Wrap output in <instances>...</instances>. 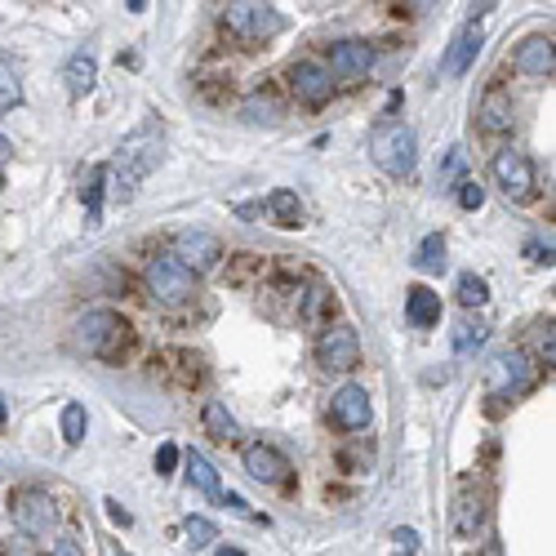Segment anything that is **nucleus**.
Returning <instances> with one entry per match:
<instances>
[{
    "label": "nucleus",
    "instance_id": "obj_23",
    "mask_svg": "<svg viewBox=\"0 0 556 556\" xmlns=\"http://www.w3.org/2000/svg\"><path fill=\"white\" fill-rule=\"evenodd\" d=\"M98 81V63H94V54H72V63H67V89H72L76 98L89 94Z\"/></svg>",
    "mask_w": 556,
    "mask_h": 556
},
{
    "label": "nucleus",
    "instance_id": "obj_10",
    "mask_svg": "<svg viewBox=\"0 0 556 556\" xmlns=\"http://www.w3.org/2000/svg\"><path fill=\"white\" fill-rule=\"evenodd\" d=\"M290 94L299 98L307 107H325L334 98V76L325 72L321 63H312V58H299V63H290Z\"/></svg>",
    "mask_w": 556,
    "mask_h": 556
},
{
    "label": "nucleus",
    "instance_id": "obj_25",
    "mask_svg": "<svg viewBox=\"0 0 556 556\" xmlns=\"http://www.w3.org/2000/svg\"><path fill=\"white\" fill-rule=\"evenodd\" d=\"M414 267L419 272H445V236L432 232L419 241V254H414Z\"/></svg>",
    "mask_w": 556,
    "mask_h": 556
},
{
    "label": "nucleus",
    "instance_id": "obj_28",
    "mask_svg": "<svg viewBox=\"0 0 556 556\" xmlns=\"http://www.w3.org/2000/svg\"><path fill=\"white\" fill-rule=\"evenodd\" d=\"M459 303L463 307H485L490 303V285H485L476 272H463L459 276Z\"/></svg>",
    "mask_w": 556,
    "mask_h": 556
},
{
    "label": "nucleus",
    "instance_id": "obj_16",
    "mask_svg": "<svg viewBox=\"0 0 556 556\" xmlns=\"http://www.w3.org/2000/svg\"><path fill=\"white\" fill-rule=\"evenodd\" d=\"M241 463H245V472L254 476V481H263V485H285L290 481V459H285L276 445H245V454H241Z\"/></svg>",
    "mask_w": 556,
    "mask_h": 556
},
{
    "label": "nucleus",
    "instance_id": "obj_27",
    "mask_svg": "<svg viewBox=\"0 0 556 556\" xmlns=\"http://www.w3.org/2000/svg\"><path fill=\"white\" fill-rule=\"evenodd\" d=\"M85 428H89V414L81 401H67L63 405V441L67 445H81L85 441Z\"/></svg>",
    "mask_w": 556,
    "mask_h": 556
},
{
    "label": "nucleus",
    "instance_id": "obj_9",
    "mask_svg": "<svg viewBox=\"0 0 556 556\" xmlns=\"http://www.w3.org/2000/svg\"><path fill=\"white\" fill-rule=\"evenodd\" d=\"M174 258L192 276H205V272H214L218 258H223V241H218L214 232H201V227H192V232H178L174 236Z\"/></svg>",
    "mask_w": 556,
    "mask_h": 556
},
{
    "label": "nucleus",
    "instance_id": "obj_29",
    "mask_svg": "<svg viewBox=\"0 0 556 556\" xmlns=\"http://www.w3.org/2000/svg\"><path fill=\"white\" fill-rule=\"evenodd\" d=\"M339 463H343V472H370V463H374V441H361L356 450H339Z\"/></svg>",
    "mask_w": 556,
    "mask_h": 556
},
{
    "label": "nucleus",
    "instance_id": "obj_32",
    "mask_svg": "<svg viewBox=\"0 0 556 556\" xmlns=\"http://www.w3.org/2000/svg\"><path fill=\"white\" fill-rule=\"evenodd\" d=\"M459 205H463V210H481V205H485V187L476 183V178H463V183H459Z\"/></svg>",
    "mask_w": 556,
    "mask_h": 556
},
{
    "label": "nucleus",
    "instance_id": "obj_26",
    "mask_svg": "<svg viewBox=\"0 0 556 556\" xmlns=\"http://www.w3.org/2000/svg\"><path fill=\"white\" fill-rule=\"evenodd\" d=\"M103 183H107V165H94L85 178V187H81V196H85V214H89V227L98 223V210H103Z\"/></svg>",
    "mask_w": 556,
    "mask_h": 556
},
{
    "label": "nucleus",
    "instance_id": "obj_15",
    "mask_svg": "<svg viewBox=\"0 0 556 556\" xmlns=\"http://www.w3.org/2000/svg\"><path fill=\"white\" fill-rule=\"evenodd\" d=\"M512 121H516V107H512V94L503 85H490L481 94V103H476V125H481V134H512Z\"/></svg>",
    "mask_w": 556,
    "mask_h": 556
},
{
    "label": "nucleus",
    "instance_id": "obj_33",
    "mask_svg": "<svg viewBox=\"0 0 556 556\" xmlns=\"http://www.w3.org/2000/svg\"><path fill=\"white\" fill-rule=\"evenodd\" d=\"M276 112H281V107H276L272 98H250V103H245V116H250V121H276Z\"/></svg>",
    "mask_w": 556,
    "mask_h": 556
},
{
    "label": "nucleus",
    "instance_id": "obj_4",
    "mask_svg": "<svg viewBox=\"0 0 556 556\" xmlns=\"http://www.w3.org/2000/svg\"><path fill=\"white\" fill-rule=\"evenodd\" d=\"M143 281H147V294H152L156 303H165V307H183V303L196 299V276L187 272V267L178 263L174 254L152 258Z\"/></svg>",
    "mask_w": 556,
    "mask_h": 556
},
{
    "label": "nucleus",
    "instance_id": "obj_22",
    "mask_svg": "<svg viewBox=\"0 0 556 556\" xmlns=\"http://www.w3.org/2000/svg\"><path fill=\"white\" fill-rule=\"evenodd\" d=\"M187 481L196 485V490L201 494H210V499H218V494H223V485H218V472H214V463L205 459V454H187Z\"/></svg>",
    "mask_w": 556,
    "mask_h": 556
},
{
    "label": "nucleus",
    "instance_id": "obj_35",
    "mask_svg": "<svg viewBox=\"0 0 556 556\" xmlns=\"http://www.w3.org/2000/svg\"><path fill=\"white\" fill-rule=\"evenodd\" d=\"M392 543H396V556H414V552H419V534H414V530H396Z\"/></svg>",
    "mask_w": 556,
    "mask_h": 556
},
{
    "label": "nucleus",
    "instance_id": "obj_17",
    "mask_svg": "<svg viewBox=\"0 0 556 556\" xmlns=\"http://www.w3.org/2000/svg\"><path fill=\"white\" fill-rule=\"evenodd\" d=\"M516 72L525 76H552L556 72V49H552V36H525L512 54Z\"/></svg>",
    "mask_w": 556,
    "mask_h": 556
},
{
    "label": "nucleus",
    "instance_id": "obj_8",
    "mask_svg": "<svg viewBox=\"0 0 556 556\" xmlns=\"http://www.w3.org/2000/svg\"><path fill=\"white\" fill-rule=\"evenodd\" d=\"M494 183L503 187V196L516 205L534 201V161L525 152H516V147H503V152H494Z\"/></svg>",
    "mask_w": 556,
    "mask_h": 556
},
{
    "label": "nucleus",
    "instance_id": "obj_40",
    "mask_svg": "<svg viewBox=\"0 0 556 556\" xmlns=\"http://www.w3.org/2000/svg\"><path fill=\"white\" fill-rule=\"evenodd\" d=\"M5 556H41V552H32V548H9Z\"/></svg>",
    "mask_w": 556,
    "mask_h": 556
},
{
    "label": "nucleus",
    "instance_id": "obj_5",
    "mask_svg": "<svg viewBox=\"0 0 556 556\" xmlns=\"http://www.w3.org/2000/svg\"><path fill=\"white\" fill-rule=\"evenodd\" d=\"M14 525L27 534V539H49L58 525V503L54 494L41 490V485H23V490L14 494Z\"/></svg>",
    "mask_w": 556,
    "mask_h": 556
},
{
    "label": "nucleus",
    "instance_id": "obj_11",
    "mask_svg": "<svg viewBox=\"0 0 556 556\" xmlns=\"http://www.w3.org/2000/svg\"><path fill=\"white\" fill-rule=\"evenodd\" d=\"M530 383H534L530 356L508 352V356H499V361L490 365V396H494V401H512V396L530 392Z\"/></svg>",
    "mask_w": 556,
    "mask_h": 556
},
{
    "label": "nucleus",
    "instance_id": "obj_21",
    "mask_svg": "<svg viewBox=\"0 0 556 556\" xmlns=\"http://www.w3.org/2000/svg\"><path fill=\"white\" fill-rule=\"evenodd\" d=\"M267 214L276 218V227H303V201L290 187H276V192L267 196Z\"/></svg>",
    "mask_w": 556,
    "mask_h": 556
},
{
    "label": "nucleus",
    "instance_id": "obj_31",
    "mask_svg": "<svg viewBox=\"0 0 556 556\" xmlns=\"http://www.w3.org/2000/svg\"><path fill=\"white\" fill-rule=\"evenodd\" d=\"M187 543H192V548H210V543H214V525L205 521V516H187Z\"/></svg>",
    "mask_w": 556,
    "mask_h": 556
},
{
    "label": "nucleus",
    "instance_id": "obj_19",
    "mask_svg": "<svg viewBox=\"0 0 556 556\" xmlns=\"http://www.w3.org/2000/svg\"><path fill=\"white\" fill-rule=\"evenodd\" d=\"M405 316H410V325H419V330H432V325H441V294H432L428 285H414V290H405Z\"/></svg>",
    "mask_w": 556,
    "mask_h": 556
},
{
    "label": "nucleus",
    "instance_id": "obj_38",
    "mask_svg": "<svg viewBox=\"0 0 556 556\" xmlns=\"http://www.w3.org/2000/svg\"><path fill=\"white\" fill-rule=\"evenodd\" d=\"M218 499H223V503H227V508H232V512H245V516H250V503H245L241 494H218Z\"/></svg>",
    "mask_w": 556,
    "mask_h": 556
},
{
    "label": "nucleus",
    "instance_id": "obj_18",
    "mask_svg": "<svg viewBox=\"0 0 556 556\" xmlns=\"http://www.w3.org/2000/svg\"><path fill=\"white\" fill-rule=\"evenodd\" d=\"M481 54V27H476V18L468 27H463L459 36L450 41V49H445V58H441V76H463L472 67V58Z\"/></svg>",
    "mask_w": 556,
    "mask_h": 556
},
{
    "label": "nucleus",
    "instance_id": "obj_1",
    "mask_svg": "<svg viewBox=\"0 0 556 556\" xmlns=\"http://www.w3.org/2000/svg\"><path fill=\"white\" fill-rule=\"evenodd\" d=\"M156 161H161V125L147 121V125H138L121 147H116V165H107V178L116 183V196L129 201L134 187L156 170Z\"/></svg>",
    "mask_w": 556,
    "mask_h": 556
},
{
    "label": "nucleus",
    "instance_id": "obj_34",
    "mask_svg": "<svg viewBox=\"0 0 556 556\" xmlns=\"http://www.w3.org/2000/svg\"><path fill=\"white\" fill-rule=\"evenodd\" d=\"M178 459H183V454H178V445L165 441L161 450H156V476H170V472L178 468Z\"/></svg>",
    "mask_w": 556,
    "mask_h": 556
},
{
    "label": "nucleus",
    "instance_id": "obj_14",
    "mask_svg": "<svg viewBox=\"0 0 556 556\" xmlns=\"http://www.w3.org/2000/svg\"><path fill=\"white\" fill-rule=\"evenodd\" d=\"M330 419L339 423L343 432L370 428V392H365V387H356V383L339 387V392L330 396Z\"/></svg>",
    "mask_w": 556,
    "mask_h": 556
},
{
    "label": "nucleus",
    "instance_id": "obj_12",
    "mask_svg": "<svg viewBox=\"0 0 556 556\" xmlns=\"http://www.w3.org/2000/svg\"><path fill=\"white\" fill-rule=\"evenodd\" d=\"M490 521V494L476 490V485H463L459 499H454V512H450V530L459 539H476Z\"/></svg>",
    "mask_w": 556,
    "mask_h": 556
},
{
    "label": "nucleus",
    "instance_id": "obj_20",
    "mask_svg": "<svg viewBox=\"0 0 556 556\" xmlns=\"http://www.w3.org/2000/svg\"><path fill=\"white\" fill-rule=\"evenodd\" d=\"M201 428H205V436H214L218 445H232L236 436H241L236 419H232V414H227L218 401H205V405H201Z\"/></svg>",
    "mask_w": 556,
    "mask_h": 556
},
{
    "label": "nucleus",
    "instance_id": "obj_6",
    "mask_svg": "<svg viewBox=\"0 0 556 556\" xmlns=\"http://www.w3.org/2000/svg\"><path fill=\"white\" fill-rule=\"evenodd\" d=\"M223 27L236 36V41L263 45V41H272V36L281 32L285 18L276 14L272 5H227L223 9Z\"/></svg>",
    "mask_w": 556,
    "mask_h": 556
},
{
    "label": "nucleus",
    "instance_id": "obj_42",
    "mask_svg": "<svg viewBox=\"0 0 556 556\" xmlns=\"http://www.w3.org/2000/svg\"><path fill=\"white\" fill-rule=\"evenodd\" d=\"M5 156H9V138L0 134V161H5Z\"/></svg>",
    "mask_w": 556,
    "mask_h": 556
},
{
    "label": "nucleus",
    "instance_id": "obj_2",
    "mask_svg": "<svg viewBox=\"0 0 556 556\" xmlns=\"http://www.w3.org/2000/svg\"><path fill=\"white\" fill-rule=\"evenodd\" d=\"M129 343H134V330H129V321L121 312H112V307H94V312H85L81 321H76V347H81L85 356L121 361L129 352Z\"/></svg>",
    "mask_w": 556,
    "mask_h": 556
},
{
    "label": "nucleus",
    "instance_id": "obj_13",
    "mask_svg": "<svg viewBox=\"0 0 556 556\" xmlns=\"http://www.w3.org/2000/svg\"><path fill=\"white\" fill-rule=\"evenodd\" d=\"M370 67H374V49L365 41H334L330 45V67H325V72H330L334 81L356 85L370 76Z\"/></svg>",
    "mask_w": 556,
    "mask_h": 556
},
{
    "label": "nucleus",
    "instance_id": "obj_36",
    "mask_svg": "<svg viewBox=\"0 0 556 556\" xmlns=\"http://www.w3.org/2000/svg\"><path fill=\"white\" fill-rule=\"evenodd\" d=\"M49 556H85V548H81V539H72V534H67V539L54 543V552H49Z\"/></svg>",
    "mask_w": 556,
    "mask_h": 556
},
{
    "label": "nucleus",
    "instance_id": "obj_3",
    "mask_svg": "<svg viewBox=\"0 0 556 556\" xmlns=\"http://www.w3.org/2000/svg\"><path fill=\"white\" fill-rule=\"evenodd\" d=\"M370 161L379 165L383 174H392V178H410L414 165H419V138H414V129L401 125V121L374 125V134H370Z\"/></svg>",
    "mask_w": 556,
    "mask_h": 556
},
{
    "label": "nucleus",
    "instance_id": "obj_7",
    "mask_svg": "<svg viewBox=\"0 0 556 556\" xmlns=\"http://www.w3.org/2000/svg\"><path fill=\"white\" fill-rule=\"evenodd\" d=\"M316 365L330 374H352L361 365V339L352 325H325L316 339Z\"/></svg>",
    "mask_w": 556,
    "mask_h": 556
},
{
    "label": "nucleus",
    "instance_id": "obj_37",
    "mask_svg": "<svg viewBox=\"0 0 556 556\" xmlns=\"http://www.w3.org/2000/svg\"><path fill=\"white\" fill-rule=\"evenodd\" d=\"M103 508H107V516H112L116 525H129V512H125V508H121V503H116V499H107Z\"/></svg>",
    "mask_w": 556,
    "mask_h": 556
},
{
    "label": "nucleus",
    "instance_id": "obj_24",
    "mask_svg": "<svg viewBox=\"0 0 556 556\" xmlns=\"http://www.w3.org/2000/svg\"><path fill=\"white\" fill-rule=\"evenodd\" d=\"M23 103V81H18V67L9 54H0V112H14Z\"/></svg>",
    "mask_w": 556,
    "mask_h": 556
},
{
    "label": "nucleus",
    "instance_id": "obj_30",
    "mask_svg": "<svg viewBox=\"0 0 556 556\" xmlns=\"http://www.w3.org/2000/svg\"><path fill=\"white\" fill-rule=\"evenodd\" d=\"M485 343V325L481 321H463L459 330H454V352H472V347Z\"/></svg>",
    "mask_w": 556,
    "mask_h": 556
},
{
    "label": "nucleus",
    "instance_id": "obj_41",
    "mask_svg": "<svg viewBox=\"0 0 556 556\" xmlns=\"http://www.w3.org/2000/svg\"><path fill=\"white\" fill-rule=\"evenodd\" d=\"M214 556H245V552H241V548H218Z\"/></svg>",
    "mask_w": 556,
    "mask_h": 556
},
{
    "label": "nucleus",
    "instance_id": "obj_39",
    "mask_svg": "<svg viewBox=\"0 0 556 556\" xmlns=\"http://www.w3.org/2000/svg\"><path fill=\"white\" fill-rule=\"evenodd\" d=\"M468 556H503V548L499 543H476V552H468Z\"/></svg>",
    "mask_w": 556,
    "mask_h": 556
}]
</instances>
